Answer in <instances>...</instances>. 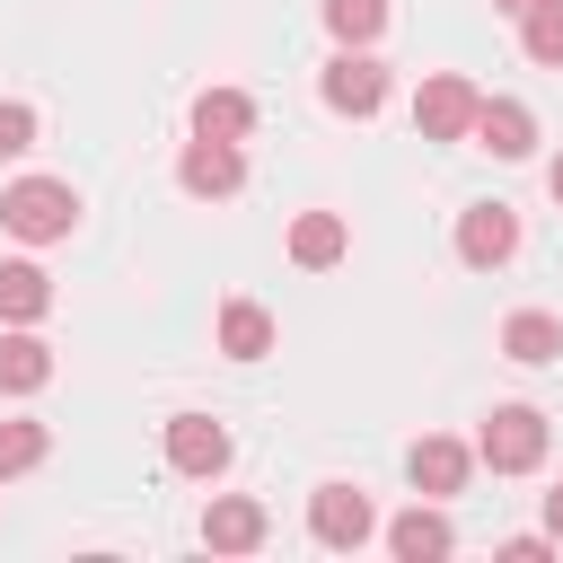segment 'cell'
Returning a JSON list of instances; mask_svg holds the SVG:
<instances>
[{
    "mask_svg": "<svg viewBox=\"0 0 563 563\" xmlns=\"http://www.w3.org/2000/svg\"><path fill=\"white\" fill-rule=\"evenodd\" d=\"M510 255H519V211H510V202L457 211V264H466V273H501Z\"/></svg>",
    "mask_w": 563,
    "mask_h": 563,
    "instance_id": "cell-6",
    "label": "cell"
},
{
    "mask_svg": "<svg viewBox=\"0 0 563 563\" xmlns=\"http://www.w3.org/2000/svg\"><path fill=\"white\" fill-rule=\"evenodd\" d=\"M449 545H457V537H449V519H440V510H422V501H413L405 519H387V554H405V563H440Z\"/></svg>",
    "mask_w": 563,
    "mask_h": 563,
    "instance_id": "cell-15",
    "label": "cell"
},
{
    "mask_svg": "<svg viewBox=\"0 0 563 563\" xmlns=\"http://www.w3.org/2000/svg\"><path fill=\"white\" fill-rule=\"evenodd\" d=\"M0 229L26 238V246H53V238L79 229V194H70L62 176H18V185L0 194Z\"/></svg>",
    "mask_w": 563,
    "mask_h": 563,
    "instance_id": "cell-1",
    "label": "cell"
},
{
    "mask_svg": "<svg viewBox=\"0 0 563 563\" xmlns=\"http://www.w3.org/2000/svg\"><path fill=\"white\" fill-rule=\"evenodd\" d=\"M466 466H475V449L449 440V431H422V440L405 449V475H413V493H431V501L466 493Z\"/></svg>",
    "mask_w": 563,
    "mask_h": 563,
    "instance_id": "cell-7",
    "label": "cell"
},
{
    "mask_svg": "<svg viewBox=\"0 0 563 563\" xmlns=\"http://www.w3.org/2000/svg\"><path fill=\"white\" fill-rule=\"evenodd\" d=\"M44 308H53L44 264H26V255H18V264H0V317H9V325H35Z\"/></svg>",
    "mask_w": 563,
    "mask_h": 563,
    "instance_id": "cell-17",
    "label": "cell"
},
{
    "mask_svg": "<svg viewBox=\"0 0 563 563\" xmlns=\"http://www.w3.org/2000/svg\"><path fill=\"white\" fill-rule=\"evenodd\" d=\"M475 79H457V70H440V79H422V97H413V132L422 141H475Z\"/></svg>",
    "mask_w": 563,
    "mask_h": 563,
    "instance_id": "cell-5",
    "label": "cell"
},
{
    "mask_svg": "<svg viewBox=\"0 0 563 563\" xmlns=\"http://www.w3.org/2000/svg\"><path fill=\"white\" fill-rule=\"evenodd\" d=\"M475 150H493V158H528V150H537V114H528L519 97H484V106H475Z\"/></svg>",
    "mask_w": 563,
    "mask_h": 563,
    "instance_id": "cell-11",
    "label": "cell"
},
{
    "mask_svg": "<svg viewBox=\"0 0 563 563\" xmlns=\"http://www.w3.org/2000/svg\"><path fill=\"white\" fill-rule=\"evenodd\" d=\"M501 352H510L519 369H545V361H563V317H545V308H519V317H501Z\"/></svg>",
    "mask_w": 563,
    "mask_h": 563,
    "instance_id": "cell-13",
    "label": "cell"
},
{
    "mask_svg": "<svg viewBox=\"0 0 563 563\" xmlns=\"http://www.w3.org/2000/svg\"><path fill=\"white\" fill-rule=\"evenodd\" d=\"M44 449H53V431H44V422H0V484H9V475H26V466H44Z\"/></svg>",
    "mask_w": 563,
    "mask_h": 563,
    "instance_id": "cell-21",
    "label": "cell"
},
{
    "mask_svg": "<svg viewBox=\"0 0 563 563\" xmlns=\"http://www.w3.org/2000/svg\"><path fill=\"white\" fill-rule=\"evenodd\" d=\"M519 44H528L537 70H563V0H537V9L519 18Z\"/></svg>",
    "mask_w": 563,
    "mask_h": 563,
    "instance_id": "cell-19",
    "label": "cell"
},
{
    "mask_svg": "<svg viewBox=\"0 0 563 563\" xmlns=\"http://www.w3.org/2000/svg\"><path fill=\"white\" fill-rule=\"evenodd\" d=\"M220 352H229V361H264V352H273V317H264L255 299H229V308H220Z\"/></svg>",
    "mask_w": 563,
    "mask_h": 563,
    "instance_id": "cell-18",
    "label": "cell"
},
{
    "mask_svg": "<svg viewBox=\"0 0 563 563\" xmlns=\"http://www.w3.org/2000/svg\"><path fill=\"white\" fill-rule=\"evenodd\" d=\"M475 457H484L493 475H528V466H545V413H537V405H493L484 431H475Z\"/></svg>",
    "mask_w": 563,
    "mask_h": 563,
    "instance_id": "cell-2",
    "label": "cell"
},
{
    "mask_svg": "<svg viewBox=\"0 0 563 563\" xmlns=\"http://www.w3.org/2000/svg\"><path fill=\"white\" fill-rule=\"evenodd\" d=\"M493 9H501V18H528V9H537V0H493Z\"/></svg>",
    "mask_w": 563,
    "mask_h": 563,
    "instance_id": "cell-24",
    "label": "cell"
},
{
    "mask_svg": "<svg viewBox=\"0 0 563 563\" xmlns=\"http://www.w3.org/2000/svg\"><path fill=\"white\" fill-rule=\"evenodd\" d=\"M545 528H554V545H563V484L545 493Z\"/></svg>",
    "mask_w": 563,
    "mask_h": 563,
    "instance_id": "cell-23",
    "label": "cell"
},
{
    "mask_svg": "<svg viewBox=\"0 0 563 563\" xmlns=\"http://www.w3.org/2000/svg\"><path fill=\"white\" fill-rule=\"evenodd\" d=\"M53 378V343L44 334H0V396H35Z\"/></svg>",
    "mask_w": 563,
    "mask_h": 563,
    "instance_id": "cell-16",
    "label": "cell"
},
{
    "mask_svg": "<svg viewBox=\"0 0 563 563\" xmlns=\"http://www.w3.org/2000/svg\"><path fill=\"white\" fill-rule=\"evenodd\" d=\"M167 466H176V475H202V484H211V475L229 466V431H220L211 413H167Z\"/></svg>",
    "mask_w": 563,
    "mask_h": 563,
    "instance_id": "cell-9",
    "label": "cell"
},
{
    "mask_svg": "<svg viewBox=\"0 0 563 563\" xmlns=\"http://www.w3.org/2000/svg\"><path fill=\"white\" fill-rule=\"evenodd\" d=\"M26 150H35V106L0 97V158H26Z\"/></svg>",
    "mask_w": 563,
    "mask_h": 563,
    "instance_id": "cell-22",
    "label": "cell"
},
{
    "mask_svg": "<svg viewBox=\"0 0 563 563\" xmlns=\"http://www.w3.org/2000/svg\"><path fill=\"white\" fill-rule=\"evenodd\" d=\"M545 194H554V202H563V158H554V167H545Z\"/></svg>",
    "mask_w": 563,
    "mask_h": 563,
    "instance_id": "cell-25",
    "label": "cell"
},
{
    "mask_svg": "<svg viewBox=\"0 0 563 563\" xmlns=\"http://www.w3.org/2000/svg\"><path fill=\"white\" fill-rule=\"evenodd\" d=\"M176 185H185V194H202V202H220V194H238V185H246V150H238V141H202V132H194V150L176 158Z\"/></svg>",
    "mask_w": 563,
    "mask_h": 563,
    "instance_id": "cell-8",
    "label": "cell"
},
{
    "mask_svg": "<svg viewBox=\"0 0 563 563\" xmlns=\"http://www.w3.org/2000/svg\"><path fill=\"white\" fill-rule=\"evenodd\" d=\"M387 26V0H325V35L334 44H378Z\"/></svg>",
    "mask_w": 563,
    "mask_h": 563,
    "instance_id": "cell-20",
    "label": "cell"
},
{
    "mask_svg": "<svg viewBox=\"0 0 563 563\" xmlns=\"http://www.w3.org/2000/svg\"><path fill=\"white\" fill-rule=\"evenodd\" d=\"M317 97H325L334 114H352V123H361V114H378V106H387V62H378L369 44H343V53L325 62Z\"/></svg>",
    "mask_w": 563,
    "mask_h": 563,
    "instance_id": "cell-3",
    "label": "cell"
},
{
    "mask_svg": "<svg viewBox=\"0 0 563 563\" xmlns=\"http://www.w3.org/2000/svg\"><path fill=\"white\" fill-rule=\"evenodd\" d=\"M343 255H352V229H343V211H299V220H290V264L325 273V264H343Z\"/></svg>",
    "mask_w": 563,
    "mask_h": 563,
    "instance_id": "cell-12",
    "label": "cell"
},
{
    "mask_svg": "<svg viewBox=\"0 0 563 563\" xmlns=\"http://www.w3.org/2000/svg\"><path fill=\"white\" fill-rule=\"evenodd\" d=\"M308 528H317V545L352 554V545H369V537H378V510H369V493H361V484H317V493H308Z\"/></svg>",
    "mask_w": 563,
    "mask_h": 563,
    "instance_id": "cell-4",
    "label": "cell"
},
{
    "mask_svg": "<svg viewBox=\"0 0 563 563\" xmlns=\"http://www.w3.org/2000/svg\"><path fill=\"white\" fill-rule=\"evenodd\" d=\"M264 528H273V519H264V501H246V493H220V501L202 510V545H211V554H255Z\"/></svg>",
    "mask_w": 563,
    "mask_h": 563,
    "instance_id": "cell-10",
    "label": "cell"
},
{
    "mask_svg": "<svg viewBox=\"0 0 563 563\" xmlns=\"http://www.w3.org/2000/svg\"><path fill=\"white\" fill-rule=\"evenodd\" d=\"M194 132L202 141H246L255 132V97L246 88H202L194 97Z\"/></svg>",
    "mask_w": 563,
    "mask_h": 563,
    "instance_id": "cell-14",
    "label": "cell"
}]
</instances>
